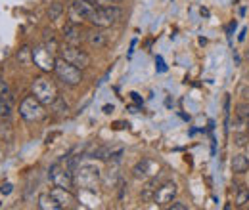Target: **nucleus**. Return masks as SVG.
I'll return each instance as SVG.
<instances>
[{"label":"nucleus","instance_id":"1","mask_svg":"<svg viewBox=\"0 0 249 210\" xmlns=\"http://www.w3.org/2000/svg\"><path fill=\"white\" fill-rule=\"evenodd\" d=\"M100 178H102V168L94 162H83L73 172L75 183L85 191H96V185H98Z\"/></svg>","mask_w":249,"mask_h":210},{"label":"nucleus","instance_id":"31","mask_svg":"<svg viewBox=\"0 0 249 210\" xmlns=\"http://www.w3.org/2000/svg\"><path fill=\"white\" fill-rule=\"evenodd\" d=\"M248 82H249V73H248Z\"/></svg>","mask_w":249,"mask_h":210},{"label":"nucleus","instance_id":"32","mask_svg":"<svg viewBox=\"0 0 249 210\" xmlns=\"http://www.w3.org/2000/svg\"><path fill=\"white\" fill-rule=\"evenodd\" d=\"M248 126H249V120H248Z\"/></svg>","mask_w":249,"mask_h":210},{"label":"nucleus","instance_id":"24","mask_svg":"<svg viewBox=\"0 0 249 210\" xmlns=\"http://www.w3.org/2000/svg\"><path fill=\"white\" fill-rule=\"evenodd\" d=\"M240 96L249 101V86H240Z\"/></svg>","mask_w":249,"mask_h":210},{"label":"nucleus","instance_id":"14","mask_svg":"<svg viewBox=\"0 0 249 210\" xmlns=\"http://www.w3.org/2000/svg\"><path fill=\"white\" fill-rule=\"evenodd\" d=\"M106 40H107V36L104 34V31L100 29V27H96L94 31L87 32V42H89L92 48H102V46L106 44Z\"/></svg>","mask_w":249,"mask_h":210},{"label":"nucleus","instance_id":"2","mask_svg":"<svg viewBox=\"0 0 249 210\" xmlns=\"http://www.w3.org/2000/svg\"><path fill=\"white\" fill-rule=\"evenodd\" d=\"M31 94L46 107L58 99V88L48 77H36L31 82Z\"/></svg>","mask_w":249,"mask_h":210},{"label":"nucleus","instance_id":"15","mask_svg":"<svg viewBox=\"0 0 249 210\" xmlns=\"http://www.w3.org/2000/svg\"><path fill=\"white\" fill-rule=\"evenodd\" d=\"M38 209L42 210H60V205L50 193H40L38 195Z\"/></svg>","mask_w":249,"mask_h":210},{"label":"nucleus","instance_id":"7","mask_svg":"<svg viewBox=\"0 0 249 210\" xmlns=\"http://www.w3.org/2000/svg\"><path fill=\"white\" fill-rule=\"evenodd\" d=\"M33 61L35 65L42 71V73H50L54 71L56 65V58L52 56V50H48V46H38L33 50Z\"/></svg>","mask_w":249,"mask_h":210},{"label":"nucleus","instance_id":"21","mask_svg":"<svg viewBox=\"0 0 249 210\" xmlns=\"http://www.w3.org/2000/svg\"><path fill=\"white\" fill-rule=\"evenodd\" d=\"M249 201V189H240L238 197H236V207H244Z\"/></svg>","mask_w":249,"mask_h":210},{"label":"nucleus","instance_id":"4","mask_svg":"<svg viewBox=\"0 0 249 210\" xmlns=\"http://www.w3.org/2000/svg\"><path fill=\"white\" fill-rule=\"evenodd\" d=\"M44 107H46V105H42V103L31 94V96H27V97L21 101V105H19V115H21V119L27 120V122H38V120H42L46 117Z\"/></svg>","mask_w":249,"mask_h":210},{"label":"nucleus","instance_id":"3","mask_svg":"<svg viewBox=\"0 0 249 210\" xmlns=\"http://www.w3.org/2000/svg\"><path fill=\"white\" fill-rule=\"evenodd\" d=\"M54 73H56L58 81L63 82L65 86H77V84L83 82V69L71 65L69 61H65L63 58H56Z\"/></svg>","mask_w":249,"mask_h":210},{"label":"nucleus","instance_id":"8","mask_svg":"<svg viewBox=\"0 0 249 210\" xmlns=\"http://www.w3.org/2000/svg\"><path fill=\"white\" fill-rule=\"evenodd\" d=\"M96 8L98 6L94 2H90V0H73V4H71V16L75 17L73 21L75 23H79L81 19L90 21V17L94 16Z\"/></svg>","mask_w":249,"mask_h":210},{"label":"nucleus","instance_id":"30","mask_svg":"<svg viewBox=\"0 0 249 210\" xmlns=\"http://www.w3.org/2000/svg\"><path fill=\"white\" fill-rule=\"evenodd\" d=\"M109 4H119V2H123V0H107Z\"/></svg>","mask_w":249,"mask_h":210},{"label":"nucleus","instance_id":"12","mask_svg":"<svg viewBox=\"0 0 249 210\" xmlns=\"http://www.w3.org/2000/svg\"><path fill=\"white\" fill-rule=\"evenodd\" d=\"M50 195L56 199V203L60 205V209H73L75 203H77V199L71 193V189H65V187H60V185H54L50 189Z\"/></svg>","mask_w":249,"mask_h":210},{"label":"nucleus","instance_id":"9","mask_svg":"<svg viewBox=\"0 0 249 210\" xmlns=\"http://www.w3.org/2000/svg\"><path fill=\"white\" fill-rule=\"evenodd\" d=\"M177 191H178V187H177L175 181H165L163 185H159L156 189V193H154V203H156L157 207H167V205H171L173 199H175V195H177Z\"/></svg>","mask_w":249,"mask_h":210},{"label":"nucleus","instance_id":"22","mask_svg":"<svg viewBox=\"0 0 249 210\" xmlns=\"http://www.w3.org/2000/svg\"><path fill=\"white\" fill-rule=\"evenodd\" d=\"M14 191V185L10 183V181H6V183H2V187H0V193L2 195H10Z\"/></svg>","mask_w":249,"mask_h":210},{"label":"nucleus","instance_id":"27","mask_svg":"<svg viewBox=\"0 0 249 210\" xmlns=\"http://www.w3.org/2000/svg\"><path fill=\"white\" fill-rule=\"evenodd\" d=\"M157 65H159V71H165V69H167V67L163 65V60H161V58H157Z\"/></svg>","mask_w":249,"mask_h":210},{"label":"nucleus","instance_id":"18","mask_svg":"<svg viewBox=\"0 0 249 210\" xmlns=\"http://www.w3.org/2000/svg\"><path fill=\"white\" fill-rule=\"evenodd\" d=\"M16 58H18V61H19L21 65H29V63L33 61V50L29 48V46H23V48L18 52Z\"/></svg>","mask_w":249,"mask_h":210},{"label":"nucleus","instance_id":"25","mask_svg":"<svg viewBox=\"0 0 249 210\" xmlns=\"http://www.w3.org/2000/svg\"><path fill=\"white\" fill-rule=\"evenodd\" d=\"M90 2H94V4H96V6H100V8L109 6V2H107V0H90Z\"/></svg>","mask_w":249,"mask_h":210},{"label":"nucleus","instance_id":"13","mask_svg":"<svg viewBox=\"0 0 249 210\" xmlns=\"http://www.w3.org/2000/svg\"><path fill=\"white\" fill-rule=\"evenodd\" d=\"M63 34V42L65 44H73V46H81V42H83V31L79 27V23H75V21H69L62 31Z\"/></svg>","mask_w":249,"mask_h":210},{"label":"nucleus","instance_id":"11","mask_svg":"<svg viewBox=\"0 0 249 210\" xmlns=\"http://www.w3.org/2000/svg\"><path fill=\"white\" fill-rule=\"evenodd\" d=\"M12 107H14L12 90H10L8 82L4 79H0V117L2 119H8L12 115Z\"/></svg>","mask_w":249,"mask_h":210},{"label":"nucleus","instance_id":"29","mask_svg":"<svg viewBox=\"0 0 249 210\" xmlns=\"http://www.w3.org/2000/svg\"><path fill=\"white\" fill-rule=\"evenodd\" d=\"M111 111H113V105H106V107H104V113H107V115H109Z\"/></svg>","mask_w":249,"mask_h":210},{"label":"nucleus","instance_id":"20","mask_svg":"<svg viewBox=\"0 0 249 210\" xmlns=\"http://www.w3.org/2000/svg\"><path fill=\"white\" fill-rule=\"evenodd\" d=\"M236 117H240V119H244V120H249V101H244V103H240V105L236 107Z\"/></svg>","mask_w":249,"mask_h":210},{"label":"nucleus","instance_id":"26","mask_svg":"<svg viewBox=\"0 0 249 210\" xmlns=\"http://www.w3.org/2000/svg\"><path fill=\"white\" fill-rule=\"evenodd\" d=\"M236 144H238V145H244V144H246V138H244V136H238V138H236Z\"/></svg>","mask_w":249,"mask_h":210},{"label":"nucleus","instance_id":"6","mask_svg":"<svg viewBox=\"0 0 249 210\" xmlns=\"http://www.w3.org/2000/svg\"><path fill=\"white\" fill-rule=\"evenodd\" d=\"M60 58L69 61L71 65H75L79 69H87L90 65V56L85 50H81L79 46H73V44H63L60 48Z\"/></svg>","mask_w":249,"mask_h":210},{"label":"nucleus","instance_id":"28","mask_svg":"<svg viewBox=\"0 0 249 210\" xmlns=\"http://www.w3.org/2000/svg\"><path fill=\"white\" fill-rule=\"evenodd\" d=\"M246 32H248V29H242L240 36H238V38H240V42H242V40H246Z\"/></svg>","mask_w":249,"mask_h":210},{"label":"nucleus","instance_id":"16","mask_svg":"<svg viewBox=\"0 0 249 210\" xmlns=\"http://www.w3.org/2000/svg\"><path fill=\"white\" fill-rule=\"evenodd\" d=\"M232 170L236 174H244L249 170V159L246 155H236L232 157Z\"/></svg>","mask_w":249,"mask_h":210},{"label":"nucleus","instance_id":"17","mask_svg":"<svg viewBox=\"0 0 249 210\" xmlns=\"http://www.w3.org/2000/svg\"><path fill=\"white\" fill-rule=\"evenodd\" d=\"M117 181H121V174H119V164L115 162V164H113V168H109V170H107V176L104 178V183H106L107 187H111V189H113V187L117 185Z\"/></svg>","mask_w":249,"mask_h":210},{"label":"nucleus","instance_id":"23","mask_svg":"<svg viewBox=\"0 0 249 210\" xmlns=\"http://www.w3.org/2000/svg\"><path fill=\"white\" fill-rule=\"evenodd\" d=\"M186 209H188V205L180 203V201H175V203L169 205V210H186Z\"/></svg>","mask_w":249,"mask_h":210},{"label":"nucleus","instance_id":"10","mask_svg":"<svg viewBox=\"0 0 249 210\" xmlns=\"http://www.w3.org/2000/svg\"><path fill=\"white\" fill-rule=\"evenodd\" d=\"M157 170H159V164L154 162L152 159H142V161H138L136 164H134V168H132V176L136 178V180H150V178H154L157 174Z\"/></svg>","mask_w":249,"mask_h":210},{"label":"nucleus","instance_id":"5","mask_svg":"<svg viewBox=\"0 0 249 210\" xmlns=\"http://www.w3.org/2000/svg\"><path fill=\"white\" fill-rule=\"evenodd\" d=\"M48 178L54 185H60L65 189H73L75 180H73V172L69 170L67 164L63 162H54L50 168H48Z\"/></svg>","mask_w":249,"mask_h":210},{"label":"nucleus","instance_id":"19","mask_svg":"<svg viewBox=\"0 0 249 210\" xmlns=\"http://www.w3.org/2000/svg\"><path fill=\"white\" fill-rule=\"evenodd\" d=\"M62 14H63L62 2H52V4H50V8H48V17H50V21L60 19V16H62Z\"/></svg>","mask_w":249,"mask_h":210}]
</instances>
